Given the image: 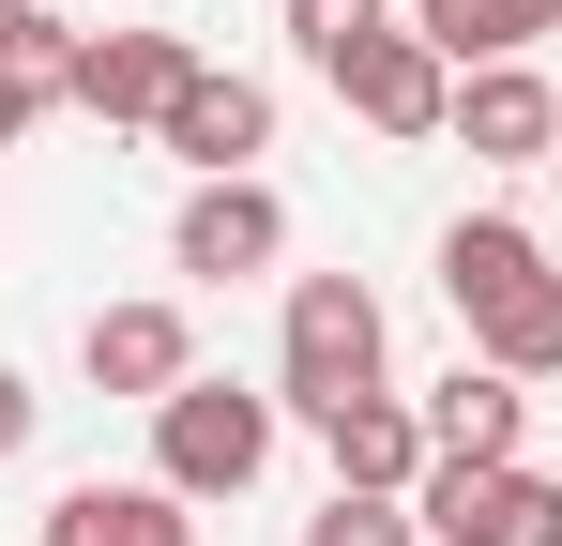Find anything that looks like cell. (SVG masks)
Listing matches in <instances>:
<instances>
[{"instance_id":"cell-6","label":"cell","mask_w":562,"mask_h":546,"mask_svg":"<svg viewBox=\"0 0 562 546\" xmlns=\"http://www.w3.org/2000/svg\"><path fill=\"white\" fill-rule=\"evenodd\" d=\"M441 137H457L471 168H548V152H562V91L532 77V61H471Z\"/></svg>"},{"instance_id":"cell-16","label":"cell","mask_w":562,"mask_h":546,"mask_svg":"<svg viewBox=\"0 0 562 546\" xmlns=\"http://www.w3.org/2000/svg\"><path fill=\"white\" fill-rule=\"evenodd\" d=\"M380 31H395V0H289V46H304L319 77H350Z\"/></svg>"},{"instance_id":"cell-5","label":"cell","mask_w":562,"mask_h":546,"mask_svg":"<svg viewBox=\"0 0 562 546\" xmlns=\"http://www.w3.org/2000/svg\"><path fill=\"white\" fill-rule=\"evenodd\" d=\"M183 77H198V46L183 31H77V77H61V106H92V122H168L183 106Z\"/></svg>"},{"instance_id":"cell-7","label":"cell","mask_w":562,"mask_h":546,"mask_svg":"<svg viewBox=\"0 0 562 546\" xmlns=\"http://www.w3.org/2000/svg\"><path fill=\"white\" fill-rule=\"evenodd\" d=\"M335 91H350V122H366V137H441V122H457V61H441L411 15H395V31H380Z\"/></svg>"},{"instance_id":"cell-21","label":"cell","mask_w":562,"mask_h":546,"mask_svg":"<svg viewBox=\"0 0 562 546\" xmlns=\"http://www.w3.org/2000/svg\"><path fill=\"white\" fill-rule=\"evenodd\" d=\"M548 168H562V152H548Z\"/></svg>"},{"instance_id":"cell-9","label":"cell","mask_w":562,"mask_h":546,"mask_svg":"<svg viewBox=\"0 0 562 546\" xmlns=\"http://www.w3.org/2000/svg\"><path fill=\"white\" fill-rule=\"evenodd\" d=\"M77 364H92V395H137V410H168V395L198 379V334H183V304H92Z\"/></svg>"},{"instance_id":"cell-1","label":"cell","mask_w":562,"mask_h":546,"mask_svg":"<svg viewBox=\"0 0 562 546\" xmlns=\"http://www.w3.org/2000/svg\"><path fill=\"white\" fill-rule=\"evenodd\" d=\"M380 288L366 273H289V334H274V395L319 425V410H350V395H395L380 379Z\"/></svg>"},{"instance_id":"cell-17","label":"cell","mask_w":562,"mask_h":546,"mask_svg":"<svg viewBox=\"0 0 562 546\" xmlns=\"http://www.w3.org/2000/svg\"><path fill=\"white\" fill-rule=\"evenodd\" d=\"M304 546H426V516H411V501H366V486H335V501L304 516Z\"/></svg>"},{"instance_id":"cell-20","label":"cell","mask_w":562,"mask_h":546,"mask_svg":"<svg viewBox=\"0 0 562 546\" xmlns=\"http://www.w3.org/2000/svg\"><path fill=\"white\" fill-rule=\"evenodd\" d=\"M15 15H31V0H0V31H15Z\"/></svg>"},{"instance_id":"cell-18","label":"cell","mask_w":562,"mask_h":546,"mask_svg":"<svg viewBox=\"0 0 562 546\" xmlns=\"http://www.w3.org/2000/svg\"><path fill=\"white\" fill-rule=\"evenodd\" d=\"M46 441V395H31V379H15V364H0V470H15V455Z\"/></svg>"},{"instance_id":"cell-15","label":"cell","mask_w":562,"mask_h":546,"mask_svg":"<svg viewBox=\"0 0 562 546\" xmlns=\"http://www.w3.org/2000/svg\"><path fill=\"white\" fill-rule=\"evenodd\" d=\"M471 364H502V379H562V273H532L517 304H486V319H471Z\"/></svg>"},{"instance_id":"cell-19","label":"cell","mask_w":562,"mask_h":546,"mask_svg":"<svg viewBox=\"0 0 562 546\" xmlns=\"http://www.w3.org/2000/svg\"><path fill=\"white\" fill-rule=\"evenodd\" d=\"M46 106H61V91H46V77H15V61H0V152H15V137H31Z\"/></svg>"},{"instance_id":"cell-14","label":"cell","mask_w":562,"mask_h":546,"mask_svg":"<svg viewBox=\"0 0 562 546\" xmlns=\"http://www.w3.org/2000/svg\"><path fill=\"white\" fill-rule=\"evenodd\" d=\"M411 31L471 77V61H532V46L562 31V0H411Z\"/></svg>"},{"instance_id":"cell-11","label":"cell","mask_w":562,"mask_h":546,"mask_svg":"<svg viewBox=\"0 0 562 546\" xmlns=\"http://www.w3.org/2000/svg\"><path fill=\"white\" fill-rule=\"evenodd\" d=\"M411 410H426V441H441V455H471V470H502V455L532 441V379H502V364H457V379H426Z\"/></svg>"},{"instance_id":"cell-4","label":"cell","mask_w":562,"mask_h":546,"mask_svg":"<svg viewBox=\"0 0 562 546\" xmlns=\"http://www.w3.org/2000/svg\"><path fill=\"white\" fill-rule=\"evenodd\" d=\"M274 259H289V197L259 168H244V182H198L183 228H168V273H198V288H244V273H274Z\"/></svg>"},{"instance_id":"cell-10","label":"cell","mask_w":562,"mask_h":546,"mask_svg":"<svg viewBox=\"0 0 562 546\" xmlns=\"http://www.w3.org/2000/svg\"><path fill=\"white\" fill-rule=\"evenodd\" d=\"M319 455H335V486H366V501H411L426 486V410L411 395H350V410H319Z\"/></svg>"},{"instance_id":"cell-2","label":"cell","mask_w":562,"mask_h":546,"mask_svg":"<svg viewBox=\"0 0 562 546\" xmlns=\"http://www.w3.org/2000/svg\"><path fill=\"white\" fill-rule=\"evenodd\" d=\"M274 425H289V395L183 379V395L153 410V486H183V501H244V486L274 470Z\"/></svg>"},{"instance_id":"cell-8","label":"cell","mask_w":562,"mask_h":546,"mask_svg":"<svg viewBox=\"0 0 562 546\" xmlns=\"http://www.w3.org/2000/svg\"><path fill=\"white\" fill-rule=\"evenodd\" d=\"M153 137H168L198 182H244L259 152H274V91H259V77H228V61H198V77H183V106H168Z\"/></svg>"},{"instance_id":"cell-13","label":"cell","mask_w":562,"mask_h":546,"mask_svg":"<svg viewBox=\"0 0 562 546\" xmlns=\"http://www.w3.org/2000/svg\"><path fill=\"white\" fill-rule=\"evenodd\" d=\"M532 273H548V243H532L517 213H457V228H441V304H457V319H486V304H517Z\"/></svg>"},{"instance_id":"cell-12","label":"cell","mask_w":562,"mask_h":546,"mask_svg":"<svg viewBox=\"0 0 562 546\" xmlns=\"http://www.w3.org/2000/svg\"><path fill=\"white\" fill-rule=\"evenodd\" d=\"M46 546H198V501L183 486H61L46 501Z\"/></svg>"},{"instance_id":"cell-3","label":"cell","mask_w":562,"mask_h":546,"mask_svg":"<svg viewBox=\"0 0 562 546\" xmlns=\"http://www.w3.org/2000/svg\"><path fill=\"white\" fill-rule=\"evenodd\" d=\"M411 516H426V546H562V470H532V455H502V470L426 455Z\"/></svg>"}]
</instances>
